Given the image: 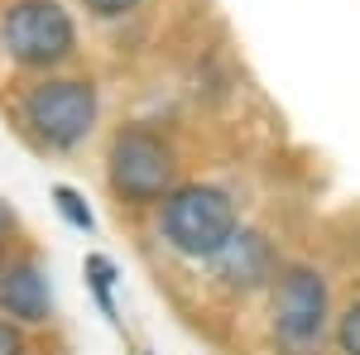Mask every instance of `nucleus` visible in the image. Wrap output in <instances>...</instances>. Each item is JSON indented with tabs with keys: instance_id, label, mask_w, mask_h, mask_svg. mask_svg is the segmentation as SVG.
I'll return each mask as SVG.
<instances>
[{
	"instance_id": "obj_8",
	"label": "nucleus",
	"mask_w": 360,
	"mask_h": 355,
	"mask_svg": "<svg viewBox=\"0 0 360 355\" xmlns=\"http://www.w3.org/2000/svg\"><path fill=\"white\" fill-rule=\"evenodd\" d=\"M82 278H86V288H91V298H96V307H101V317H106L111 327H120V307H115V283H120V264H115L106 250H86V259H82Z\"/></svg>"
},
{
	"instance_id": "obj_9",
	"label": "nucleus",
	"mask_w": 360,
	"mask_h": 355,
	"mask_svg": "<svg viewBox=\"0 0 360 355\" xmlns=\"http://www.w3.org/2000/svg\"><path fill=\"white\" fill-rule=\"evenodd\" d=\"M53 207H58V217L68 221L77 235H96V212H91V202H86L77 188H68V183H53Z\"/></svg>"
},
{
	"instance_id": "obj_4",
	"label": "nucleus",
	"mask_w": 360,
	"mask_h": 355,
	"mask_svg": "<svg viewBox=\"0 0 360 355\" xmlns=\"http://www.w3.org/2000/svg\"><path fill=\"white\" fill-rule=\"evenodd\" d=\"M106 188L120 202V212H154L168 192L183 183V154L168 130L154 120H125L106 139Z\"/></svg>"
},
{
	"instance_id": "obj_10",
	"label": "nucleus",
	"mask_w": 360,
	"mask_h": 355,
	"mask_svg": "<svg viewBox=\"0 0 360 355\" xmlns=\"http://www.w3.org/2000/svg\"><path fill=\"white\" fill-rule=\"evenodd\" d=\"M332 346L336 355H360V298H351L332 322Z\"/></svg>"
},
{
	"instance_id": "obj_3",
	"label": "nucleus",
	"mask_w": 360,
	"mask_h": 355,
	"mask_svg": "<svg viewBox=\"0 0 360 355\" xmlns=\"http://www.w3.org/2000/svg\"><path fill=\"white\" fill-rule=\"evenodd\" d=\"M332 278L312 259H283L264 293V331L274 355H327L332 346Z\"/></svg>"
},
{
	"instance_id": "obj_7",
	"label": "nucleus",
	"mask_w": 360,
	"mask_h": 355,
	"mask_svg": "<svg viewBox=\"0 0 360 355\" xmlns=\"http://www.w3.org/2000/svg\"><path fill=\"white\" fill-rule=\"evenodd\" d=\"M0 317H10L15 327H49L58 317L53 298V273L34 250H10L0 259Z\"/></svg>"
},
{
	"instance_id": "obj_6",
	"label": "nucleus",
	"mask_w": 360,
	"mask_h": 355,
	"mask_svg": "<svg viewBox=\"0 0 360 355\" xmlns=\"http://www.w3.org/2000/svg\"><path fill=\"white\" fill-rule=\"evenodd\" d=\"M202 269L212 278V288L226 293V298H240V302L264 298L269 283L278 278V269H283V250L264 226H240Z\"/></svg>"
},
{
	"instance_id": "obj_2",
	"label": "nucleus",
	"mask_w": 360,
	"mask_h": 355,
	"mask_svg": "<svg viewBox=\"0 0 360 355\" xmlns=\"http://www.w3.org/2000/svg\"><path fill=\"white\" fill-rule=\"evenodd\" d=\"M240 226H245L240 192L217 178H183L154 207V235L183 264H207Z\"/></svg>"
},
{
	"instance_id": "obj_1",
	"label": "nucleus",
	"mask_w": 360,
	"mask_h": 355,
	"mask_svg": "<svg viewBox=\"0 0 360 355\" xmlns=\"http://www.w3.org/2000/svg\"><path fill=\"white\" fill-rule=\"evenodd\" d=\"M15 125L39 154H77L101 125V86L82 72H44L15 91Z\"/></svg>"
},
{
	"instance_id": "obj_12",
	"label": "nucleus",
	"mask_w": 360,
	"mask_h": 355,
	"mask_svg": "<svg viewBox=\"0 0 360 355\" xmlns=\"http://www.w3.org/2000/svg\"><path fill=\"white\" fill-rule=\"evenodd\" d=\"M20 240H25V226H20V212L0 197V259L10 254V250H20Z\"/></svg>"
},
{
	"instance_id": "obj_5",
	"label": "nucleus",
	"mask_w": 360,
	"mask_h": 355,
	"mask_svg": "<svg viewBox=\"0 0 360 355\" xmlns=\"http://www.w3.org/2000/svg\"><path fill=\"white\" fill-rule=\"evenodd\" d=\"M0 53L20 72H63L77 58V20L63 0H10L0 10Z\"/></svg>"
},
{
	"instance_id": "obj_13",
	"label": "nucleus",
	"mask_w": 360,
	"mask_h": 355,
	"mask_svg": "<svg viewBox=\"0 0 360 355\" xmlns=\"http://www.w3.org/2000/svg\"><path fill=\"white\" fill-rule=\"evenodd\" d=\"M0 355H34V346H29V331L15 327L10 317H0Z\"/></svg>"
},
{
	"instance_id": "obj_11",
	"label": "nucleus",
	"mask_w": 360,
	"mask_h": 355,
	"mask_svg": "<svg viewBox=\"0 0 360 355\" xmlns=\"http://www.w3.org/2000/svg\"><path fill=\"white\" fill-rule=\"evenodd\" d=\"M77 5L86 10V20H96V25H120V20L139 15L144 0H77Z\"/></svg>"
}]
</instances>
